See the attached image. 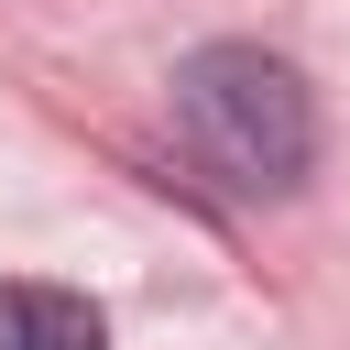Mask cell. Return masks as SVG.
Returning a JSON list of instances; mask_svg holds the SVG:
<instances>
[{
    "instance_id": "cell-1",
    "label": "cell",
    "mask_w": 350,
    "mask_h": 350,
    "mask_svg": "<svg viewBox=\"0 0 350 350\" xmlns=\"http://www.w3.org/2000/svg\"><path fill=\"white\" fill-rule=\"evenodd\" d=\"M175 142L219 197H295L317 164V98L262 44H197L175 66Z\"/></svg>"
},
{
    "instance_id": "cell-2",
    "label": "cell",
    "mask_w": 350,
    "mask_h": 350,
    "mask_svg": "<svg viewBox=\"0 0 350 350\" xmlns=\"http://www.w3.org/2000/svg\"><path fill=\"white\" fill-rule=\"evenodd\" d=\"M0 350H109V317L66 284H0Z\"/></svg>"
}]
</instances>
